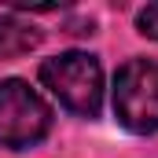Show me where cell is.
<instances>
[{
    "label": "cell",
    "mask_w": 158,
    "mask_h": 158,
    "mask_svg": "<svg viewBox=\"0 0 158 158\" xmlns=\"http://www.w3.org/2000/svg\"><path fill=\"white\" fill-rule=\"evenodd\" d=\"M40 85L77 118H96L103 107V66L88 52H63L44 59Z\"/></svg>",
    "instance_id": "1"
},
{
    "label": "cell",
    "mask_w": 158,
    "mask_h": 158,
    "mask_svg": "<svg viewBox=\"0 0 158 158\" xmlns=\"http://www.w3.org/2000/svg\"><path fill=\"white\" fill-rule=\"evenodd\" d=\"M114 118L136 132H158V59H129L114 74Z\"/></svg>",
    "instance_id": "2"
},
{
    "label": "cell",
    "mask_w": 158,
    "mask_h": 158,
    "mask_svg": "<svg viewBox=\"0 0 158 158\" xmlns=\"http://www.w3.org/2000/svg\"><path fill=\"white\" fill-rule=\"evenodd\" d=\"M48 129L52 107L40 99L37 88H30L19 77L0 81V147L26 151L48 136Z\"/></svg>",
    "instance_id": "3"
},
{
    "label": "cell",
    "mask_w": 158,
    "mask_h": 158,
    "mask_svg": "<svg viewBox=\"0 0 158 158\" xmlns=\"http://www.w3.org/2000/svg\"><path fill=\"white\" fill-rule=\"evenodd\" d=\"M37 44H40V30L33 22H26L11 11H0V59L30 55Z\"/></svg>",
    "instance_id": "4"
},
{
    "label": "cell",
    "mask_w": 158,
    "mask_h": 158,
    "mask_svg": "<svg viewBox=\"0 0 158 158\" xmlns=\"http://www.w3.org/2000/svg\"><path fill=\"white\" fill-rule=\"evenodd\" d=\"M136 26H140V33H143V37L158 40V4H147V7L136 15Z\"/></svg>",
    "instance_id": "5"
}]
</instances>
